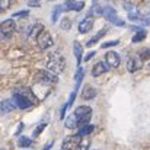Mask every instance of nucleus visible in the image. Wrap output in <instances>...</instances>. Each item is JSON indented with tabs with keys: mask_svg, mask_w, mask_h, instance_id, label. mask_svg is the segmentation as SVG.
Wrapping results in <instances>:
<instances>
[{
	"mask_svg": "<svg viewBox=\"0 0 150 150\" xmlns=\"http://www.w3.org/2000/svg\"><path fill=\"white\" fill-rule=\"evenodd\" d=\"M73 115H74V118H76V121H77V127H79V125L82 127V125L88 124L89 120L92 118V108L88 106V105H80V106H77V108L74 109Z\"/></svg>",
	"mask_w": 150,
	"mask_h": 150,
	"instance_id": "f257e3e1",
	"label": "nucleus"
},
{
	"mask_svg": "<svg viewBox=\"0 0 150 150\" xmlns=\"http://www.w3.org/2000/svg\"><path fill=\"white\" fill-rule=\"evenodd\" d=\"M64 67H66V58L58 52H52L50 55V61H48V69L51 70V73L57 76L58 73L64 70Z\"/></svg>",
	"mask_w": 150,
	"mask_h": 150,
	"instance_id": "f03ea898",
	"label": "nucleus"
},
{
	"mask_svg": "<svg viewBox=\"0 0 150 150\" xmlns=\"http://www.w3.org/2000/svg\"><path fill=\"white\" fill-rule=\"evenodd\" d=\"M102 15L105 16L106 21H109L115 26H124L125 25V22L117 15V10L114 7H111V6H103L102 7Z\"/></svg>",
	"mask_w": 150,
	"mask_h": 150,
	"instance_id": "7ed1b4c3",
	"label": "nucleus"
},
{
	"mask_svg": "<svg viewBox=\"0 0 150 150\" xmlns=\"http://www.w3.org/2000/svg\"><path fill=\"white\" fill-rule=\"evenodd\" d=\"M12 102H13V103H15V106H16V108H19V109H28V108H31V106L34 105V100H31L28 96L22 95V93H21V92H18V91L13 93Z\"/></svg>",
	"mask_w": 150,
	"mask_h": 150,
	"instance_id": "20e7f679",
	"label": "nucleus"
},
{
	"mask_svg": "<svg viewBox=\"0 0 150 150\" xmlns=\"http://www.w3.org/2000/svg\"><path fill=\"white\" fill-rule=\"evenodd\" d=\"M37 44H38V47H40L41 50H47V48L52 47L54 40H52L50 32L44 29V31H41V32L38 34V37H37Z\"/></svg>",
	"mask_w": 150,
	"mask_h": 150,
	"instance_id": "39448f33",
	"label": "nucleus"
},
{
	"mask_svg": "<svg viewBox=\"0 0 150 150\" xmlns=\"http://www.w3.org/2000/svg\"><path fill=\"white\" fill-rule=\"evenodd\" d=\"M58 80V77L51 73L50 70H40L37 73V82L42 83V85H48V83H55Z\"/></svg>",
	"mask_w": 150,
	"mask_h": 150,
	"instance_id": "423d86ee",
	"label": "nucleus"
},
{
	"mask_svg": "<svg viewBox=\"0 0 150 150\" xmlns=\"http://www.w3.org/2000/svg\"><path fill=\"white\" fill-rule=\"evenodd\" d=\"M15 29H16V23L13 19H6L0 23V31H1L3 38H10L12 34L15 32Z\"/></svg>",
	"mask_w": 150,
	"mask_h": 150,
	"instance_id": "0eeeda50",
	"label": "nucleus"
},
{
	"mask_svg": "<svg viewBox=\"0 0 150 150\" xmlns=\"http://www.w3.org/2000/svg\"><path fill=\"white\" fill-rule=\"evenodd\" d=\"M80 136L74 134V136H69L63 140V144H61V150H76L79 143H80Z\"/></svg>",
	"mask_w": 150,
	"mask_h": 150,
	"instance_id": "6e6552de",
	"label": "nucleus"
},
{
	"mask_svg": "<svg viewBox=\"0 0 150 150\" xmlns=\"http://www.w3.org/2000/svg\"><path fill=\"white\" fill-rule=\"evenodd\" d=\"M120 63H121V57H120L118 52H115V51H108V52L105 54V64H106V66H109V67H112V69H117V67L120 66Z\"/></svg>",
	"mask_w": 150,
	"mask_h": 150,
	"instance_id": "1a4fd4ad",
	"label": "nucleus"
},
{
	"mask_svg": "<svg viewBox=\"0 0 150 150\" xmlns=\"http://www.w3.org/2000/svg\"><path fill=\"white\" fill-rule=\"evenodd\" d=\"M143 67V60L140 58V55H133L127 60V70L130 73H134L137 70H140Z\"/></svg>",
	"mask_w": 150,
	"mask_h": 150,
	"instance_id": "9d476101",
	"label": "nucleus"
},
{
	"mask_svg": "<svg viewBox=\"0 0 150 150\" xmlns=\"http://www.w3.org/2000/svg\"><path fill=\"white\" fill-rule=\"evenodd\" d=\"M92 26H93V18L92 16H86L79 23V32L80 34H86V32H89L92 29Z\"/></svg>",
	"mask_w": 150,
	"mask_h": 150,
	"instance_id": "9b49d317",
	"label": "nucleus"
},
{
	"mask_svg": "<svg viewBox=\"0 0 150 150\" xmlns=\"http://www.w3.org/2000/svg\"><path fill=\"white\" fill-rule=\"evenodd\" d=\"M96 95H98V91H96L93 86H91V85H86V86L83 88V91H82V98L85 100L93 99Z\"/></svg>",
	"mask_w": 150,
	"mask_h": 150,
	"instance_id": "f8f14e48",
	"label": "nucleus"
},
{
	"mask_svg": "<svg viewBox=\"0 0 150 150\" xmlns=\"http://www.w3.org/2000/svg\"><path fill=\"white\" fill-rule=\"evenodd\" d=\"M83 7H85V1H82V0H70L64 6L66 10H74V12H80Z\"/></svg>",
	"mask_w": 150,
	"mask_h": 150,
	"instance_id": "ddd939ff",
	"label": "nucleus"
},
{
	"mask_svg": "<svg viewBox=\"0 0 150 150\" xmlns=\"http://www.w3.org/2000/svg\"><path fill=\"white\" fill-rule=\"evenodd\" d=\"M15 103L12 102V99H4L0 102V115H4V114H9L15 109Z\"/></svg>",
	"mask_w": 150,
	"mask_h": 150,
	"instance_id": "4468645a",
	"label": "nucleus"
},
{
	"mask_svg": "<svg viewBox=\"0 0 150 150\" xmlns=\"http://www.w3.org/2000/svg\"><path fill=\"white\" fill-rule=\"evenodd\" d=\"M106 71H108V66H106L103 61H99V63H96V64L93 66V69H92V76L98 77L100 74L106 73Z\"/></svg>",
	"mask_w": 150,
	"mask_h": 150,
	"instance_id": "2eb2a0df",
	"label": "nucleus"
},
{
	"mask_svg": "<svg viewBox=\"0 0 150 150\" xmlns=\"http://www.w3.org/2000/svg\"><path fill=\"white\" fill-rule=\"evenodd\" d=\"M73 52H74L76 60H77V67H80L82 57H83V47L80 45V42H79V41H74V42H73Z\"/></svg>",
	"mask_w": 150,
	"mask_h": 150,
	"instance_id": "dca6fc26",
	"label": "nucleus"
},
{
	"mask_svg": "<svg viewBox=\"0 0 150 150\" xmlns=\"http://www.w3.org/2000/svg\"><path fill=\"white\" fill-rule=\"evenodd\" d=\"M93 130H95V127H93L92 124H85V125H82V127L79 128L77 136H80V137H86V136H89Z\"/></svg>",
	"mask_w": 150,
	"mask_h": 150,
	"instance_id": "f3484780",
	"label": "nucleus"
},
{
	"mask_svg": "<svg viewBox=\"0 0 150 150\" xmlns=\"http://www.w3.org/2000/svg\"><path fill=\"white\" fill-rule=\"evenodd\" d=\"M41 31H44L42 25H41V23H37V25L29 26V34H28V35H29L31 38H32V37H34V38H37V37H38V34H40Z\"/></svg>",
	"mask_w": 150,
	"mask_h": 150,
	"instance_id": "a211bd4d",
	"label": "nucleus"
},
{
	"mask_svg": "<svg viewBox=\"0 0 150 150\" xmlns=\"http://www.w3.org/2000/svg\"><path fill=\"white\" fill-rule=\"evenodd\" d=\"M64 120H66L64 125H66L67 128L73 130V128H76V127H77V121H76V118H74V115H73V114H71V115H69V118H64Z\"/></svg>",
	"mask_w": 150,
	"mask_h": 150,
	"instance_id": "6ab92c4d",
	"label": "nucleus"
},
{
	"mask_svg": "<svg viewBox=\"0 0 150 150\" xmlns=\"http://www.w3.org/2000/svg\"><path fill=\"white\" fill-rule=\"evenodd\" d=\"M146 37H147V32H146L144 29H139L137 34L133 37V42H142Z\"/></svg>",
	"mask_w": 150,
	"mask_h": 150,
	"instance_id": "aec40b11",
	"label": "nucleus"
},
{
	"mask_svg": "<svg viewBox=\"0 0 150 150\" xmlns=\"http://www.w3.org/2000/svg\"><path fill=\"white\" fill-rule=\"evenodd\" d=\"M18 144H19V147H29V146L32 144V139H29V137H25V136H22V137L19 139Z\"/></svg>",
	"mask_w": 150,
	"mask_h": 150,
	"instance_id": "412c9836",
	"label": "nucleus"
},
{
	"mask_svg": "<svg viewBox=\"0 0 150 150\" xmlns=\"http://www.w3.org/2000/svg\"><path fill=\"white\" fill-rule=\"evenodd\" d=\"M91 147V140L89 139H80V143H79V146H77V150H89Z\"/></svg>",
	"mask_w": 150,
	"mask_h": 150,
	"instance_id": "4be33fe9",
	"label": "nucleus"
},
{
	"mask_svg": "<svg viewBox=\"0 0 150 150\" xmlns=\"http://www.w3.org/2000/svg\"><path fill=\"white\" fill-rule=\"evenodd\" d=\"M63 9H64V6H60V4L54 7V10H52V16H51V21H52V22H57V18L60 16V13L63 12Z\"/></svg>",
	"mask_w": 150,
	"mask_h": 150,
	"instance_id": "5701e85b",
	"label": "nucleus"
},
{
	"mask_svg": "<svg viewBox=\"0 0 150 150\" xmlns=\"http://www.w3.org/2000/svg\"><path fill=\"white\" fill-rule=\"evenodd\" d=\"M60 26H61V29L67 31V29H70V28H71V21H70L69 18H64V19L60 22Z\"/></svg>",
	"mask_w": 150,
	"mask_h": 150,
	"instance_id": "b1692460",
	"label": "nucleus"
},
{
	"mask_svg": "<svg viewBox=\"0 0 150 150\" xmlns=\"http://www.w3.org/2000/svg\"><path fill=\"white\" fill-rule=\"evenodd\" d=\"M118 40H115V41H108V42H103L102 44V48H109V47H115V45H118Z\"/></svg>",
	"mask_w": 150,
	"mask_h": 150,
	"instance_id": "393cba45",
	"label": "nucleus"
},
{
	"mask_svg": "<svg viewBox=\"0 0 150 150\" xmlns=\"http://www.w3.org/2000/svg\"><path fill=\"white\" fill-rule=\"evenodd\" d=\"M45 127H47V124H44V122H42V124H40V125H38V127L35 128V131H34V137L40 136V134H41V131H42V130H44Z\"/></svg>",
	"mask_w": 150,
	"mask_h": 150,
	"instance_id": "a878e982",
	"label": "nucleus"
},
{
	"mask_svg": "<svg viewBox=\"0 0 150 150\" xmlns=\"http://www.w3.org/2000/svg\"><path fill=\"white\" fill-rule=\"evenodd\" d=\"M128 19H131V21H140V19H142V15L137 13V12H131V13L128 15Z\"/></svg>",
	"mask_w": 150,
	"mask_h": 150,
	"instance_id": "bb28decb",
	"label": "nucleus"
},
{
	"mask_svg": "<svg viewBox=\"0 0 150 150\" xmlns=\"http://www.w3.org/2000/svg\"><path fill=\"white\" fill-rule=\"evenodd\" d=\"M106 32H108V28H102V29H100L99 32H98V34H96V35H95V38H96V40H98V41H99L100 38H102V37H103V35H105V34H106Z\"/></svg>",
	"mask_w": 150,
	"mask_h": 150,
	"instance_id": "cd10ccee",
	"label": "nucleus"
},
{
	"mask_svg": "<svg viewBox=\"0 0 150 150\" xmlns=\"http://www.w3.org/2000/svg\"><path fill=\"white\" fill-rule=\"evenodd\" d=\"M13 16H15V18H26V16H28V10H21V12H16Z\"/></svg>",
	"mask_w": 150,
	"mask_h": 150,
	"instance_id": "c85d7f7f",
	"label": "nucleus"
},
{
	"mask_svg": "<svg viewBox=\"0 0 150 150\" xmlns=\"http://www.w3.org/2000/svg\"><path fill=\"white\" fill-rule=\"evenodd\" d=\"M96 55V51H91V52H88L86 54V57H85V61H89L92 57H95Z\"/></svg>",
	"mask_w": 150,
	"mask_h": 150,
	"instance_id": "c756f323",
	"label": "nucleus"
},
{
	"mask_svg": "<svg viewBox=\"0 0 150 150\" xmlns=\"http://www.w3.org/2000/svg\"><path fill=\"white\" fill-rule=\"evenodd\" d=\"M134 7V4L131 3V1H124V9H127V10H131Z\"/></svg>",
	"mask_w": 150,
	"mask_h": 150,
	"instance_id": "7c9ffc66",
	"label": "nucleus"
},
{
	"mask_svg": "<svg viewBox=\"0 0 150 150\" xmlns=\"http://www.w3.org/2000/svg\"><path fill=\"white\" fill-rule=\"evenodd\" d=\"M66 111H67V105L64 103V106L61 108V114H60V118H61V120H64V118H66Z\"/></svg>",
	"mask_w": 150,
	"mask_h": 150,
	"instance_id": "2f4dec72",
	"label": "nucleus"
},
{
	"mask_svg": "<svg viewBox=\"0 0 150 150\" xmlns=\"http://www.w3.org/2000/svg\"><path fill=\"white\" fill-rule=\"evenodd\" d=\"M96 42H98V40H96V38H95V37H93V38H92V40H89V41H88V42H86V45H88V47H92V45H95V44H96Z\"/></svg>",
	"mask_w": 150,
	"mask_h": 150,
	"instance_id": "473e14b6",
	"label": "nucleus"
},
{
	"mask_svg": "<svg viewBox=\"0 0 150 150\" xmlns=\"http://www.w3.org/2000/svg\"><path fill=\"white\" fill-rule=\"evenodd\" d=\"M28 4H29V6H35V7H38V6H40V0H29Z\"/></svg>",
	"mask_w": 150,
	"mask_h": 150,
	"instance_id": "72a5a7b5",
	"label": "nucleus"
},
{
	"mask_svg": "<svg viewBox=\"0 0 150 150\" xmlns=\"http://www.w3.org/2000/svg\"><path fill=\"white\" fill-rule=\"evenodd\" d=\"M142 57L143 58H147V48H143V52H142ZM140 57V58H142Z\"/></svg>",
	"mask_w": 150,
	"mask_h": 150,
	"instance_id": "f704fd0d",
	"label": "nucleus"
},
{
	"mask_svg": "<svg viewBox=\"0 0 150 150\" xmlns=\"http://www.w3.org/2000/svg\"><path fill=\"white\" fill-rule=\"evenodd\" d=\"M21 130H23V124H22V122L19 124V128H18V131H16V134H19V133H21Z\"/></svg>",
	"mask_w": 150,
	"mask_h": 150,
	"instance_id": "c9c22d12",
	"label": "nucleus"
},
{
	"mask_svg": "<svg viewBox=\"0 0 150 150\" xmlns=\"http://www.w3.org/2000/svg\"><path fill=\"white\" fill-rule=\"evenodd\" d=\"M51 146H52V142H50V143H48V144H47V146H45V147H44L42 150H50V149H51Z\"/></svg>",
	"mask_w": 150,
	"mask_h": 150,
	"instance_id": "e433bc0d",
	"label": "nucleus"
},
{
	"mask_svg": "<svg viewBox=\"0 0 150 150\" xmlns=\"http://www.w3.org/2000/svg\"><path fill=\"white\" fill-rule=\"evenodd\" d=\"M0 12H3V7H1V1H0Z\"/></svg>",
	"mask_w": 150,
	"mask_h": 150,
	"instance_id": "4c0bfd02",
	"label": "nucleus"
},
{
	"mask_svg": "<svg viewBox=\"0 0 150 150\" xmlns=\"http://www.w3.org/2000/svg\"><path fill=\"white\" fill-rule=\"evenodd\" d=\"M1 38H3V35H1V31H0V40H1Z\"/></svg>",
	"mask_w": 150,
	"mask_h": 150,
	"instance_id": "58836bf2",
	"label": "nucleus"
}]
</instances>
